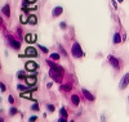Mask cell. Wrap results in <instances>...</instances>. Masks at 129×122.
Returning <instances> with one entry per match:
<instances>
[{"mask_svg":"<svg viewBox=\"0 0 129 122\" xmlns=\"http://www.w3.org/2000/svg\"><path fill=\"white\" fill-rule=\"evenodd\" d=\"M49 76L52 77V80H54L57 82H61L62 80V76H63V68L59 67V66H53L50 67V71H49Z\"/></svg>","mask_w":129,"mask_h":122,"instance_id":"cell-1","label":"cell"},{"mask_svg":"<svg viewBox=\"0 0 129 122\" xmlns=\"http://www.w3.org/2000/svg\"><path fill=\"white\" fill-rule=\"evenodd\" d=\"M71 54L74 55L75 58H81V57H83V55H84V51L81 50L80 44L74 42V45H72V48H71Z\"/></svg>","mask_w":129,"mask_h":122,"instance_id":"cell-2","label":"cell"},{"mask_svg":"<svg viewBox=\"0 0 129 122\" xmlns=\"http://www.w3.org/2000/svg\"><path fill=\"white\" fill-rule=\"evenodd\" d=\"M5 40H7V42H8V44H9V45L12 46L13 49L18 50V49L21 48V44H19V41L14 40V37H13L12 35H7V36H5Z\"/></svg>","mask_w":129,"mask_h":122,"instance_id":"cell-3","label":"cell"},{"mask_svg":"<svg viewBox=\"0 0 129 122\" xmlns=\"http://www.w3.org/2000/svg\"><path fill=\"white\" fill-rule=\"evenodd\" d=\"M128 85H129V72H126V73L123 76V79H121L120 82H119V87L121 89V90H124Z\"/></svg>","mask_w":129,"mask_h":122,"instance_id":"cell-4","label":"cell"},{"mask_svg":"<svg viewBox=\"0 0 129 122\" xmlns=\"http://www.w3.org/2000/svg\"><path fill=\"white\" fill-rule=\"evenodd\" d=\"M107 60L110 62V64L114 68H120V62H119V59H116L115 57H112V55H109V57H107Z\"/></svg>","mask_w":129,"mask_h":122,"instance_id":"cell-5","label":"cell"},{"mask_svg":"<svg viewBox=\"0 0 129 122\" xmlns=\"http://www.w3.org/2000/svg\"><path fill=\"white\" fill-rule=\"evenodd\" d=\"M25 55H26V57H38V51H36L35 48L28 46V48H26V50H25Z\"/></svg>","mask_w":129,"mask_h":122,"instance_id":"cell-6","label":"cell"},{"mask_svg":"<svg viewBox=\"0 0 129 122\" xmlns=\"http://www.w3.org/2000/svg\"><path fill=\"white\" fill-rule=\"evenodd\" d=\"M38 67H39V66H38L35 62H32V60L26 62V70H27V71H35Z\"/></svg>","mask_w":129,"mask_h":122,"instance_id":"cell-7","label":"cell"},{"mask_svg":"<svg viewBox=\"0 0 129 122\" xmlns=\"http://www.w3.org/2000/svg\"><path fill=\"white\" fill-rule=\"evenodd\" d=\"M62 12H63V8L62 7H56L54 9L52 10V16L53 17H58V16L62 14Z\"/></svg>","mask_w":129,"mask_h":122,"instance_id":"cell-8","label":"cell"},{"mask_svg":"<svg viewBox=\"0 0 129 122\" xmlns=\"http://www.w3.org/2000/svg\"><path fill=\"white\" fill-rule=\"evenodd\" d=\"M26 41L27 42H34V41H36V34H28V35H26Z\"/></svg>","mask_w":129,"mask_h":122,"instance_id":"cell-9","label":"cell"},{"mask_svg":"<svg viewBox=\"0 0 129 122\" xmlns=\"http://www.w3.org/2000/svg\"><path fill=\"white\" fill-rule=\"evenodd\" d=\"M83 94L85 95V98H87L89 102H93V100H94V96H93V95H92L88 90H87V89H83Z\"/></svg>","mask_w":129,"mask_h":122,"instance_id":"cell-10","label":"cell"},{"mask_svg":"<svg viewBox=\"0 0 129 122\" xmlns=\"http://www.w3.org/2000/svg\"><path fill=\"white\" fill-rule=\"evenodd\" d=\"M36 22H38V18H36L34 14H31V16L28 17V19H27V23H28V25H31V26L36 25Z\"/></svg>","mask_w":129,"mask_h":122,"instance_id":"cell-11","label":"cell"},{"mask_svg":"<svg viewBox=\"0 0 129 122\" xmlns=\"http://www.w3.org/2000/svg\"><path fill=\"white\" fill-rule=\"evenodd\" d=\"M26 84L27 85H35L36 84V77L35 76H32V77H26Z\"/></svg>","mask_w":129,"mask_h":122,"instance_id":"cell-12","label":"cell"},{"mask_svg":"<svg viewBox=\"0 0 129 122\" xmlns=\"http://www.w3.org/2000/svg\"><path fill=\"white\" fill-rule=\"evenodd\" d=\"M71 102H72L74 105H78L80 103V99H79V96L76 94H74V95H71Z\"/></svg>","mask_w":129,"mask_h":122,"instance_id":"cell-13","label":"cell"},{"mask_svg":"<svg viewBox=\"0 0 129 122\" xmlns=\"http://www.w3.org/2000/svg\"><path fill=\"white\" fill-rule=\"evenodd\" d=\"M121 42V36L119 32H115V35H114V44H120Z\"/></svg>","mask_w":129,"mask_h":122,"instance_id":"cell-14","label":"cell"},{"mask_svg":"<svg viewBox=\"0 0 129 122\" xmlns=\"http://www.w3.org/2000/svg\"><path fill=\"white\" fill-rule=\"evenodd\" d=\"M2 12H3V13H4L7 17H9V16H10V10H9V5H8V4H5V5L3 7Z\"/></svg>","mask_w":129,"mask_h":122,"instance_id":"cell-15","label":"cell"},{"mask_svg":"<svg viewBox=\"0 0 129 122\" xmlns=\"http://www.w3.org/2000/svg\"><path fill=\"white\" fill-rule=\"evenodd\" d=\"M28 89H32V87H30V85H18V90H21V91H23V90H28Z\"/></svg>","mask_w":129,"mask_h":122,"instance_id":"cell-16","label":"cell"},{"mask_svg":"<svg viewBox=\"0 0 129 122\" xmlns=\"http://www.w3.org/2000/svg\"><path fill=\"white\" fill-rule=\"evenodd\" d=\"M59 114H61L62 117H66V118H67V110L64 109V107H62V108L59 109Z\"/></svg>","mask_w":129,"mask_h":122,"instance_id":"cell-17","label":"cell"},{"mask_svg":"<svg viewBox=\"0 0 129 122\" xmlns=\"http://www.w3.org/2000/svg\"><path fill=\"white\" fill-rule=\"evenodd\" d=\"M50 59L58 60V59H59V54H58V53H52V54H50Z\"/></svg>","mask_w":129,"mask_h":122,"instance_id":"cell-18","label":"cell"},{"mask_svg":"<svg viewBox=\"0 0 129 122\" xmlns=\"http://www.w3.org/2000/svg\"><path fill=\"white\" fill-rule=\"evenodd\" d=\"M17 112H18V110H17V108L12 107V108H10V110H9V114H10V116H14Z\"/></svg>","mask_w":129,"mask_h":122,"instance_id":"cell-19","label":"cell"},{"mask_svg":"<svg viewBox=\"0 0 129 122\" xmlns=\"http://www.w3.org/2000/svg\"><path fill=\"white\" fill-rule=\"evenodd\" d=\"M21 96H22V98H27V99H31V93H21Z\"/></svg>","mask_w":129,"mask_h":122,"instance_id":"cell-20","label":"cell"},{"mask_svg":"<svg viewBox=\"0 0 129 122\" xmlns=\"http://www.w3.org/2000/svg\"><path fill=\"white\" fill-rule=\"evenodd\" d=\"M38 46H39V48H40V49H41L43 51H44L45 54H48V51H49V50H48V48H45V46H43V45H38Z\"/></svg>","mask_w":129,"mask_h":122,"instance_id":"cell-21","label":"cell"},{"mask_svg":"<svg viewBox=\"0 0 129 122\" xmlns=\"http://www.w3.org/2000/svg\"><path fill=\"white\" fill-rule=\"evenodd\" d=\"M18 77H19V79H23V77H25V72L23 71H19L18 72Z\"/></svg>","mask_w":129,"mask_h":122,"instance_id":"cell-22","label":"cell"},{"mask_svg":"<svg viewBox=\"0 0 129 122\" xmlns=\"http://www.w3.org/2000/svg\"><path fill=\"white\" fill-rule=\"evenodd\" d=\"M31 109H32V110H39V105H38V103H35L34 105H32Z\"/></svg>","mask_w":129,"mask_h":122,"instance_id":"cell-23","label":"cell"},{"mask_svg":"<svg viewBox=\"0 0 129 122\" xmlns=\"http://www.w3.org/2000/svg\"><path fill=\"white\" fill-rule=\"evenodd\" d=\"M48 109H49V112H54V107H53V104H48Z\"/></svg>","mask_w":129,"mask_h":122,"instance_id":"cell-24","label":"cell"},{"mask_svg":"<svg viewBox=\"0 0 129 122\" xmlns=\"http://www.w3.org/2000/svg\"><path fill=\"white\" fill-rule=\"evenodd\" d=\"M59 27H61L62 30H64V28H66V23H64V22H61V25H59Z\"/></svg>","mask_w":129,"mask_h":122,"instance_id":"cell-25","label":"cell"},{"mask_svg":"<svg viewBox=\"0 0 129 122\" xmlns=\"http://www.w3.org/2000/svg\"><path fill=\"white\" fill-rule=\"evenodd\" d=\"M8 100H9V103H10V104H13L14 99H13V96H9V98H8Z\"/></svg>","mask_w":129,"mask_h":122,"instance_id":"cell-26","label":"cell"},{"mask_svg":"<svg viewBox=\"0 0 129 122\" xmlns=\"http://www.w3.org/2000/svg\"><path fill=\"white\" fill-rule=\"evenodd\" d=\"M71 86H62V90H70Z\"/></svg>","mask_w":129,"mask_h":122,"instance_id":"cell-27","label":"cell"},{"mask_svg":"<svg viewBox=\"0 0 129 122\" xmlns=\"http://www.w3.org/2000/svg\"><path fill=\"white\" fill-rule=\"evenodd\" d=\"M0 85H2V93H4V91H5V85H4L3 82L0 84Z\"/></svg>","mask_w":129,"mask_h":122,"instance_id":"cell-28","label":"cell"},{"mask_svg":"<svg viewBox=\"0 0 129 122\" xmlns=\"http://www.w3.org/2000/svg\"><path fill=\"white\" fill-rule=\"evenodd\" d=\"M35 119H36V116H32V117L28 118V121H35Z\"/></svg>","mask_w":129,"mask_h":122,"instance_id":"cell-29","label":"cell"},{"mask_svg":"<svg viewBox=\"0 0 129 122\" xmlns=\"http://www.w3.org/2000/svg\"><path fill=\"white\" fill-rule=\"evenodd\" d=\"M26 3H30V4L31 3H36V0H26Z\"/></svg>","mask_w":129,"mask_h":122,"instance_id":"cell-30","label":"cell"},{"mask_svg":"<svg viewBox=\"0 0 129 122\" xmlns=\"http://www.w3.org/2000/svg\"><path fill=\"white\" fill-rule=\"evenodd\" d=\"M112 5H114V8H116L117 5H116V2H115V0H112Z\"/></svg>","mask_w":129,"mask_h":122,"instance_id":"cell-31","label":"cell"},{"mask_svg":"<svg viewBox=\"0 0 129 122\" xmlns=\"http://www.w3.org/2000/svg\"><path fill=\"white\" fill-rule=\"evenodd\" d=\"M117 2H119V3H123V2H124V0H117Z\"/></svg>","mask_w":129,"mask_h":122,"instance_id":"cell-32","label":"cell"}]
</instances>
